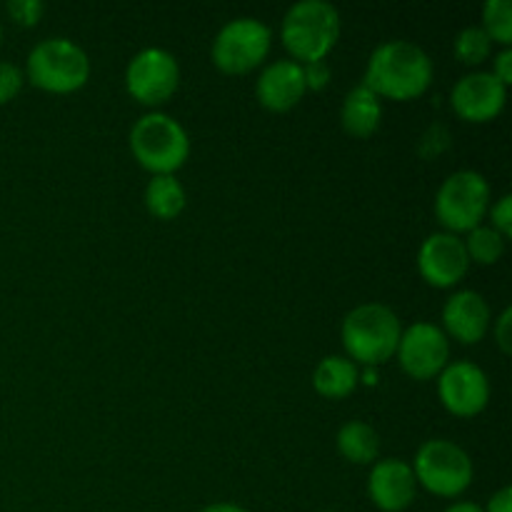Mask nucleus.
Returning <instances> with one entry per match:
<instances>
[{"mask_svg": "<svg viewBox=\"0 0 512 512\" xmlns=\"http://www.w3.org/2000/svg\"><path fill=\"white\" fill-rule=\"evenodd\" d=\"M0 38H3V28H0Z\"/></svg>", "mask_w": 512, "mask_h": 512, "instance_id": "34", "label": "nucleus"}, {"mask_svg": "<svg viewBox=\"0 0 512 512\" xmlns=\"http://www.w3.org/2000/svg\"><path fill=\"white\" fill-rule=\"evenodd\" d=\"M433 83V60L410 40H385L373 50L363 85L380 100H415Z\"/></svg>", "mask_w": 512, "mask_h": 512, "instance_id": "1", "label": "nucleus"}, {"mask_svg": "<svg viewBox=\"0 0 512 512\" xmlns=\"http://www.w3.org/2000/svg\"><path fill=\"white\" fill-rule=\"evenodd\" d=\"M360 383L378 385V368H360Z\"/></svg>", "mask_w": 512, "mask_h": 512, "instance_id": "32", "label": "nucleus"}, {"mask_svg": "<svg viewBox=\"0 0 512 512\" xmlns=\"http://www.w3.org/2000/svg\"><path fill=\"white\" fill-rule=\"evenodd\" d=\"M200 512H248V510L240 508V505H235V503H213Z\"/></svg>", "mask_w": 512, "mask_h": 512, "instance_id": "31", "label": "nucleus"}, {"mask_svg": "<svg viewBox=\"0 0 512 512\" xmlns=\"http://www.w3.org/2000/svg\"><path fill=\"white\" fill-rule=\"evenodd\" d=\"M335 445H338V453L353 465H373L380 455L378 433L373 425L363 423V420H348L338 430Z\"/></svg>", "mask_w": 512, "mask_h": 512, "instance_id": "19", "label": "nucleus"}, {"mask_svg": "<svg viewBox=\"0 0 512 512\" xmlns=\"http://www.w3.org/2000/svg\"><path fill=\"white\" fill-rule=\"evenodd\" d=\"M145 208L158 220H175L185 210L188 195L175 175H153L145 185Z\"/></svg>", "mask_w": 512, "mask_h": 512, "instance_id": "20", "label": "nucleus"}, {"mask_svg": "<svg viewBox=\"0 0 512 512\" xmlns=\"http://www.w3.org/2000/svg\"><path fill=\"white\" fill-rule=\"evenodd\" d=\"M340 123L343 130L353 138H370L380 130L383 123V100L373 93L370 88H365L363 83L355 85L343 100V108H340Z\"/></svg>", "mask_w": 512, "mask_h": 512, "instance_id": "17", "label": "nucleus"}, {"mask_svg": "<svg viewBox=\"0 0 512 512\" xmlns=\"http://www.w3.org/2000/svg\"><path fill=\"white\" fill-rule=\"evenodd\" d=\"M418 270L420 278L433 288H455L470 270L463 238L445 230L428 235L418 250Z\"/></svg>", "mask_w": 512, "mask_h": 512, "instance_id": "12", "label": "nucleus"}, {"mask_svg": "<svg viewBox=\"0 0 512 512\" xmlns=\"http://www.w3.org/2000/svg\"><path fill=\"white\" fill-rule=\"evenodd\" d=\"M505 243L508 240L493 230L490 225H478L468 233V238L463 240L465 253H468L470 263L478 265H495L505 255Z\"/></svg>", "mask_w": 512, "mask_h": 512, "instance_id": "21", "label": "nucleus"}, {"mask_svg": "<svg viewBox=\"0 0 512 512\" xmlns=\"http://www.w3.org/2000/svg\"><path fill=\"white\" fill-rule=\"evenodd\" d=\"M488 215H490V223H493L490 228L498 230V233L508 240L512 235V198L510 195L508 193L500 195V198L490 205Z\"/></svg>", "mask_w": 512, "mask_h": 512, "instance_id": "26", "label": "nucleus"}, {"mask_svg": "<svg viewBox=\"0 0 512 512\" xmlns=\"http://www.w3.org/2000/svg\"><path fill=\"white\" fill-rule=\"evenodd\" d=\"M493 43L510 48L512 45V3L510 0H485L483 5V25Z\"/></svg>", "mask_w": 512, "mask_h": 512, "instance_id": "22", "label": "nucleus"}, {"mask_svg": "<svg viewBox=\"0 0 512 512\" xmlns=\"http://www.w3.org/2000/svg\"><path fill=\"white\" fill-rule=\"evenodd\" d=\"M493 325L488 300L475 290H458L443 305V333L448 340H458L463 345H478Z\"/></svg>", "mask_w": 512, "mask_h": 512, "instance_id": "15", "label": "nucleus"}, {"mask_svg": "<svg viewBox=\"0 0 512 512\" xmlns=\"http://www.w3.org/2000/svg\"><path fill=\"white\" fill-rule=\"evenodd\" d=\"M360 385V368L345 355H328L313 370L315 393L328 400H343Z\"/></svg>", "mask_w": 512, "mask_h": 512, "instance_id": "18", "label": "nucleus"}, {"mask_svg": "<svg viewBox=\"0 0 512 512\" xmlns=\"http://www.w3.org/2000/svg\"><path fill=\"white\" fill-rule=\"evenodd\" d=\"M413 473L418 485L438 498H458L473 485L475 468L468 450L445 438L425 440L413 460Z\"/></svg>", "mask_w": 512, "mask_h": 512, "instance_id": "7", "label": "nucleus"}, {"mask_svg": "<svg viewBox=\"0 0 512 512\" xmlns=\"http://www.w3.org/2000/svg\"><path fill=\"white\" fill-rule=\"evenodd\" d=\"M308 93L303 78V65L283 58L265 65L263 73L255 80V98L270 113H288Z\"/></svg>", "mask_w": 512, "mask_h": 512, "instance_id": "16", "label": "nucleus"}, {"mask_svg": "<svg viewBox=\"0 0 512 512\" xmlns=\"http://www.w3.org/2000/svg\"><path fill=\"white\" fill-rule=\"evenodd\" d=\"M180 85V65L165 48H145L133 55L125 68V90L148 108L168 103Z\"/></svg>", "mask_w": 512, "mask_h": 512, "instance_id": "9", "label": "nucleus"}, {"mask_svg": "<svg viewBox=\"0 0 512 512\" xmlns=\"http://www.w3.org/2000/svg\"><path fill=\"white\" fill-rule=\"evenodd\" d=\"M493 53V40L485 35L480 25H468L455 38V58L463 65H480Z\"/></svg>", "mask_w": 512, "mask_h": 512, "instance_id": "23", "label": "nucleus"}, {"mask_svg": "<svg viewBox=\"0 0 512 512\" xmlns=\"http://www.w3.org/2000/svg\"><path fill=\"white\" fill-rule=\"evenodd\" d=\"M438 398L455 418H475L488 408L490 380L480 365L455 360L438 375Z\"/></svg>", "mask_w": 512, "mask_h": 512, "instance_id": "11", "label": "nucleus"}, {"mask_svg": "<svg viewBox=\"0 0 512 512\" xmlns=\"http://www.w3.org/2000/svg\"><path fill=\"white\" fill-rule=\"evenodd\" d=\"M130 153L148 173L175 175L190 155L188 130L173 115L145 113L130 128Z\"/></svg>", "mask_w": 512, "mask_h": 512, "instance_id": "4", "label": "nucleus"}, {"mask_svg": "<svg viewBox=\"0 0 512 512\" xmlns=\"http://www.w3.org/2000/svg\"><path fill=\"white\" fill-rule=\"evenodd\" d=\"M323 512H335V510H323Z\"/></svg>", "mask_w": 512, "mask_h": 512, "instance_id": "35", "label": "nucleus"}, {"mask_svg": "<svg viewBox=\"0 0 512 512\" xmlns=\"http://www.w3.org/2000/svg\"><path fill=\"white\" fill-rule=\"evenodd\" d=\"M483 512H512V488H500L498 493H493V498L488 500Z\"/></svg>", "mask_w": 512, "mask_h": 512, "instance_id": "30", "label": "nucleus"}, {"mask_svg": "<svg viewBox=\"0 0 512 512\" xmlns=\"http://www.w3.org/2000/svg\"><path fill=\"white\" fill-rule=\"evenodd\" d=\"M493 75L508 88L512 83V50L503 48L493 60Z\"/></svg>", "mask_w": 512, "mask_h": 512, "instance_id": "29", "label": "nucleus"}, {"mask_svg": "<svg viewBox=\"0 0 512 512\" xmlns=\"http://www.w3.org/2000/svg\"><path fill=\"white\" fill-rule=\"evenodd\" d=\"M445 512H483V508L475 503H453Z\"/></svg>", "mask_w": 512, "mask_h": 512, "instance_id": "33", "label": "nucleus"}, {"mask_svg": "<svg viewBox=\"0 0 512 512\" xmlns=\"http://www.w3.org/2000/svg\"><path fill=\"white\" fill-rule=\"evenodd\" d=\"M508 100V88L493 73H468L453 85L450 105L465 123H490L498 118Z\"/></svg>", "mask_w": 512, "mask_h": 512, "instance_id": "13", "label": "nucleus"}, {"mask_svg": "<svg viewBox=\"0 0 512 512\" xmlns=\"http://www.w3.org/2000/svg\"><path fill=\"white\" fill-rule=\"evenodd\" d=\"M5 8H8L10 18H13L18 25H23V28H33V25H38L45 13V5L40 3V0H10Z\"/></svg>", "mask_w": 512, "mask_h": 512, "instance_id": "25", "label": "nucleus"}, {"mask_svg": "<svg viewBox=\"0 0 512 512\" xmlns=\"http://www.w3.org/2000/svg\"><path fill=\"white\" fill-rule=\"evenodd\" d=\"M25 75L18 65L8 63V60H0V105L10 103L13 98H18V93L23 90Z\"/></svg>", "mask_w": 512, "mask_h": 512, "instance_id": "24", "label": "nucleus"}, {"mask_svg": "<svg viewBox=\"0 0 512 512\" xmlns=\"http://www.w3.org/2000/svg\"><path fill=\"white\" fill-rule=\"evenodd\" d=\"M395 355L408 378L425 383V380L438 378L450 363V340L443 328L423 320L400 333Z\"/></svg>", "mask_w": 512, "mask_h": 512, "instance_id": "10", "label": "nucleus"}, {"mask_svg": "<svg viewBox=\"0 0 512 512\" xmlns=\"http://www.w3.org/2000/svg\"><path fill=\"white\" fill-rule=\"evenodd\" d=\"M403 325L400 318L383 303H363L350 310L340 328L345 358L358 368H378L388 363L398 350Z\"/></svg>", "mask_w": 512, "mask_h": 512, "instance_id": "2", "label": "nucleus"}, {"mask_svg": "<svg viewBox=\"0 0 512 512\" xmlns=\"http://www.w3.org/2000/svg\"><path fill=\"white\" fill-rule=\"evenodd\" d=\"M418 480L410 463L400 458L375 460L368 475V498L380 512H403L415 503Z\"/></svg>", "mask_w": 512, "mask_h": 512, "instance_id": "14", "label": "nucleus"}, {"mask_svg": "<svg viewBox=\"0 0 512 512\" xmlns=\"http://www.w3.org/2000/svg\"><path fill=\"white\" fill-rule=\"evenodd\" d=\"M493 328V338L498 343V348L503 350L505 355L512 353V310L505 308L503 313L495 318V323L490 325Z\"/></svg>", "mask_w": 512, "mask_h": 512, "instance_id": "27", "label": "nucleus"}, {"mask_svg": "<svg viewBox=\"0 0 512 512\" xmlns=\"http://www.w3.org/2000/svg\"><path fill=\"white\" fill-rule=\"evenodd\" d=\"M25 80L45 93L68 95L90 80V58L68 38H45L25 60Z\"/></svg>", "mask_w": 512, "mask_h": 512, "instance_id": "5", "label": "nucleus"}, {"mask_svg": "<svg viewBox=\"0 0 512 512\" xmlns=\"http://www.w3.org/2000/svg\"><path fill=\"white\" fill-rule=\"evenodd\" d=\"M303 78L305 88L308 90H323L325 85L330 83V68L325 60H318V63L303 65Z\"/></svg>", "mask_w": 512, "mask_h": 512, "instance_id": "28", "label": "nucleus"}, {"mask_svg": "<svg viewBox=\"0 0 512 512\" xmlns=\"http://www.w3.org/2000/svg\"><path fill=\"white\" fill-rule=\"evenodd\" d=\"M273 33L258 18H235L218 30L213 40V65L225 75H245L265 63Z\"/></svg>", "mask_w": 512, "mask_h": 512, "instance_id": "8", "label": "nucleus"}, {"mask_svg": "<svg viewBox=\"0 0 512 512\" xmlns=\"http://www.w3.org/2000/svg\"><path fill=\"white\" fill-rule=\"evenodd\" d=\"M493 205L490 183L478 170H458L448 175L435 195V218L445 233H470L483 225Z\"/></svg>", "mask_w": 512, "mask_h": 512, "instance_id": "6", "label": "nucleus"}, {"mask_svg": "<svg viewBox=\"0 0 512 512\" xmlns=\"http://www.w3.org/2000/svg\"><path fill=\"white\" fill-rule=\"evenodd\" d=\"M340 38V13L325 0H300L290 5L280 23V40L300 65L318 63Z\"/></svg>", "mask_w": 512, "mask_h": 512, "instance_id": "3", "label": "nucleus"}]
</instances>
